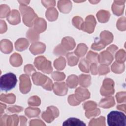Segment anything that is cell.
Here are the masks:
<instances>
[{"instance_id":"1","label":"cell","mask_w":126,"mask_h":126,"mask_svg":"<svg viewBox=\"0 0 126 126\" xmlns=\"http://www.w3.org/2000/svg\"><path fill=\"white\" fill-rule=\"evenodd\" d=\"M107 122L109 126H126V116L122 112L111 111L107 115Z\"/></svg>"},{"instance_id":"2","label":"cell","mask_w":126,"mask_h":126,"mask_svg":"<svg viewBox=\"0 0 126 126\" xmlns=\"http://www.w3.org/2000/svg\"><path fill=\"white\" fill-rule=\"evenodd\" d=\"M17 82L16 76L9 72L2 75L0 78V88L2 91L7 92L13 89Z\"/></svg>"},{"instance_id":"3","label":"cell","mask_w":126,"mask_h":126,"mask_svg":"<svg viewBox=\"0 0 126 126\" xmlns=\"http://www.w3.org/2000/svg\"><path fill=\"white\" fill-rule=\"evenodd\" d=\"M59 115V112L56 108L48 107L47 111L42 113V118L47 123H51Z\"/></svg>"},{"instance_id":"4","label":"cell","mask_w":126,"mask_h":126,"mask_svg":"<svg viewBox=\"0 0 126 126\" xmlns=\"http://www.w3.org/2000/svg\"><path fill=\"white\" fill-rule=\"evenodd\" d=\"M20 90L23 93H26L28 92L31 88V83L29 78L26 75H22L20 77Z\"/></svg>"},{"instance_id":"5","label":"cell","mask_w":126,"mask_h":126,"mask_svg":"<svg viewBox=\"0 0 126 126\" xmlns=\"http://www.w3.org/2000/svg\"><path fill=\"white\" fill-rule=\"evenodd\" d=\"M63 126H85L86 124L76 118H69L63 123Z\"/></svg>"},{"instance_id":"6","label":"cell","mask_w":126,"mask_h":126,"mask_svg":"<svg viewBox=\"0 0 126 126\" xmlns=\"http://www.w3.org/2000/svg\"><path fill=\"white\" fill-rule=\"evenodd\" d=\"M9 46H12L11 42L7 40H2L1 41V44H0V47L1 48L4 47V48H2L1 49V51L4 53H9L11 52V50H12V48L7 47Z\"/></svg>"},{"instance_id":"7","label":"cell","mask_w":126,"mask_h":126,"mask_svg":"<svg viewBox=\"0 0 126 126\" xmlns=\"http://www.w3.org/2000/svg\"><path fill=\"white\" fill-rule=\"evenodd\" d=\"M40 113V109L38 108H28L26 109L25 114L29 117H33L37 116Z\"/></svg>"},{"instance_id":"8","label":"cell","mask_w":126,"mask_h":126,"mask_svg":"<svg viewBox=\"0 0 126 126\" xmlns=\"http://www.w3.org/2000/svg\"><path fill=\"white\" fill-rule=\"evenodd\" d=\"M19 123L18 116L16 115L8 116L7 118L6 126H17Z\"/></svg>"},{"instance_id":"9","label":"cell","mask_w":126,"mask_h":126,"mask_svg":"<svg viewBox=\"0 0 126 126\" xmlns=\"http://www.w3.org/2000/svg\"><path fill=\"white\" fill-rule=\"evenodd\" d=\"M89 126H105V118L104 117H100L98 119H93L90 121Z\"/></svg>"},{"instance_id":"10","label":"cell","mask_w":126,"mask_h":126,"mask_svg":"<svg viewBox=\"0 0 126 126\" xmlns=\"http://www.w3.org/2000/svg\"><path fill=\"white\" fill-rule=\"evenodd\" d=\"M21 39H19L16 43H15V48L19 51H22L23 50H25L27 48V47L29 45L28 42L25 40L23 42V44H21Z\"/></svg>"},{"instance_id":"11","label":"cell","mask_w":126,"mask_h":126,"mask_svg":"<svg viewBox=\"0 0 126 126\" xmlns=\"http://www.w3.org/2000/svg\"><path fill=\"white\" fill-rule=\"evenodd\" d=\"M87 50V47L84 44H80L78 46V48L75 51V53L77 55H79V56H83L85 54L86 50Z\"/></svg>"},{"instance_id":"12","label":"cell","mask_w":126,"mask_h":126,"mask_svg":"<svg viewBox=\"0 0 126 126\" xmlns=\"http://www.w3.org/2000/svg\"><path fill=\"white\" fill-rule=\"evenodd\" d=\"M14 96L13 94H8V95H4V94H2L1 95V101L6 102V103H13L14 102L12 101L11 100L9 99V98Z\"/></svg>"},{"instance_id":"13","label":"cell","mask_w":126,"mask_h":126,"mask_svg":"<svg viewBox=\"0 0 126 126\" xmlns=\"http://www.w3.org/2000/svg\"><path fill=\"white\" fill-rule=\"evenodd\" d=\"M30 126H45V124L40 120H33L30 122Z\"/></svg>"},{"instance_id":"14","label":"cell","mask_w":126,"mask_h":126,"mask_svg":"<svg viewBox=\"0 0 126 126\" xmlns=\"http://www.w3.org/2000/svg\"><path fill=\"white\" fill-rule=\"evenodd\" d=\"M100 114V111L99 109H97L96 110H94V112H91V113H86V116L89 118L90 117L94 116H96Z\"/></svg>"},{"instance_id":"15","label":"cell","mask_w":126,"mask_h":126,"mask_svg":"<svg viewBox=\"0 0 126 126\" xmlns=\"http://www.w3.org/2000/svg\"><path fill=\"white\" fill-rule=\"evenodd\" d=\"M8 111L10 112H19L22 111V107H17V106H14L13 107H11L8 108Z\"/></svg>"},{"instance_id":"16","label":"cell","mask_w":126,"mask_h":126,"mask_svg":"<svg viewBox=\"0 0 126 126\" xmlns=\"http://www.w3.org/2000/svg\"><path fill=\"white\" fill-rule=\"evenodd\" d=\"M80 78H81V82H80V84L81 85H83V86H88L90 83V78H88V79H84L82 75H81L80 76Z\"/></svg>"},{"instance_id":"17","label":"cell","mask_w":126,"mask_h":126,"mask_svg":"<svg viewBox=\"0 0 126 126\" xmlns=\"http://www.w3.org/2000/svg\"><path fill=\"white\" fill-rule=\"evenodd\" d=\"M8 117V116L4 115L2 117H1L0 118V126H6V123L7 118Z\"/></svg>"},{"instance_id":"18","label":"cell","mask_w":126,"mask_h":126,"mask_svg":"<svg viewBox=\"0 0 126 126\" xmlns=\"http://www.w3.org/2000/svg\"><path fill=\"white\" fill-rule=\"evenodd\" d=\"M20 118L21 120V126H25L26 125V119L25 117H23V116H20Z\"/></svg>"}]
</instances>
